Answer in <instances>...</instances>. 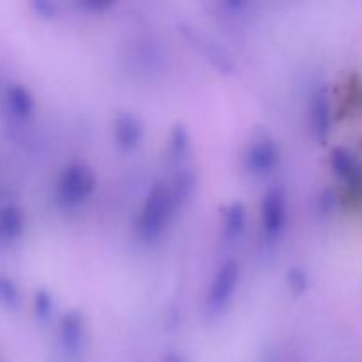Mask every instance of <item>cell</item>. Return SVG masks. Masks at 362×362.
Instances as JSON below:
<instances>
[{
	"mask_svg": "<svg viewBox=\"0 0 362 362\" xmlns=\"http://www.w3.org/2000/svg\"><path fill=\"white\" fill-rule=\"evenodd\" d=\"M332 166L341 179L349 182V186H357L362 182V166L354 154L345 148H338L332 154Z\"/></svg>",
	"mask_w": 362,
	"mask_h": 362,
	"instance_id": "cell-8",
	"label": "cell"
},
{
	"mask_svg": "<svg viewBox=\"0 0 362 362\" xmlns=\"http://www.w3.org/2000/svg\"><path fill=\"white\" fill-rule=\"evenodd\" d=\"M95 187V177L90 168L83 165H71L64 170L59 180V198L67 205H76Z\"/></svg>",
	"mask_w": 362,
	"mask_h": 362,
	"instance_id": "cell-2",
	"label": "cell"
},
{
	"mask_svg": "<svg viewBox=\"0 0 362 362\" xmlns=\"http://www.w3.org/2000/svg\"><path fill=\"white\" fill-rule=\"evenodd\" d=\"M35 304H37V313L41 315V317H48L49 311H52V299H49L48 296H46L45 292L37 293V299H35Z\"/></svg>",
	"mask_w": 362,
	"mask_h": 362,
	"instance_id": "cell-14",
	"label": "cell"
},
{
	"mask_svg": "<svg viewBox=\"0 0 362 362\" xmlns=\"http://www.w3.org/2000/svg\"><path fill=\"white\" fill-rule=\"evenodd\" d=\"M177 202H179V197L173 187L163 182H158L152 187L138 219V232L144 239H156L165 230Z\"/></svg>",
	"mask_w": 362,
	"mask_h": 362,
	"instance_id": "cell-1",
	"label": "cell"
},
{
	"mask_svg": "<svg viewBox=\"0 0 362 362\" xmlns=\"http://www.w3.org/2000/svg\"><path fill=\"white\" fill-rule=\"evenodd\" d=\"M311 120H313V129L320 140L327 136L331 129V106L325 90H318L313 98L311 105Z\"/></svg>",
	"mask_w": 362,
	"mask_h": 362,
	"instance_id": "cell-9",
	"label": "cell"
},
{
	"mask_svg": "<svg viewBox=\"0 0 362 362\" xmlns=\"http://www.w3.org/2000/svg\"><path fill=\"white\" fill-rule=\"evenodd\" d=\"M278 161V148L271 138H260L251 144L246 154V166L253 173H265Z\"/></svg>",
	"mask_w": 362,
	"mask_h": 362,
	"instance_id": "cell-5",
	"label": "cell"
},
{
	"mask_svg": "<svg viewBox=\"0 0 362 362\" xmlns=\"http://www.w3.org/2000/svg\"><path fill=\"white\" fill-rule=\"evenodd\" d=\"M285 198L279 189H271L262 202V223L267 235L274 237L285 226Z\"/></svg>",
	"mask_w": 362,
	"mask_h": 362,
	"instance_id": "cell-4",
	"label": "cell"
},
{
	"mask_svg": "<svg viewBox=\"0 0 362 362\" xmlns=\"http://www.w3.org/2000/svg\"><path fill=\"white\" fill-rule=\"evenodd\" d=\"M60 338H62V346L66 356L76 357L80 354L81 343H83V322H81V317L76 311L64 317Z\"/></svg>",
	"mask_w": 362,
	"mask_h": 362,
	"instance_id": "cell-6",
	"label": "cell"
},
{
	"mask_svg": "<svg viewBox=\"0 0 362 362\" xmlns=\"http://www.w3.org/2000/svg\"><path fill=\"white\" fill-rule=\"evenodd\" d=\"M7 106H9V112H13V115L27 117L32 112L34 101H32L27 88L16 85V87L7 90Z\"/></svg>",
	"mask_w": 362,
	"mask_h": 362,
	"instance_id": "cell-12",
	"label": "cell"
},
{
	"mask_svg": "<svg viewBox=\"0 0 362 362\" xmlns=\"http://www.w3.org/2000/svg\"><path fill=\"white\" fill-rule=\"evenodd\" d=\"M23 230V214L16 207L0 211V240H14Z\"/></svg>",
	"mask_w": 362,
	"mask_h": 362,
	"instance_id": "cell-10",
	"label": "cell"
},
{
	"mask_svg": "<svg viewBox=\"0 0 362 362\" xmlns=\"http://www.w3.org/2000/svg\"><path fill=\"white\" fill-rule=\"evenodd\" d=\"M144 136V129L136 117L131 113H122L115 120V140L124 151H133Z\"/></svg>",
	"mask_w": 362,
	"mask_h": 362,
	"instance_id": "cell-7",
	"label": "cell"
},
{
	"mask_svg": "<svg viewBox=\"0 0 362 362\" xmlns=\"http://www.w3.org/2000/svg\"><path fill=\"white\" fill-rule=\"evenodd\" d=\"M246 228V209L243 204H233L225 214V237L228 240L239 239L240 233Z\"/></svg>",
	"mask_w": 362,
	"mask_h": 362,
	"instance_id": "cell-11",
	"label": "cell"
},
{
	"mask_svg": "<svg viewBox=\"0 0 362 362\" xmlns=\"http://www.w3.org/2000/svg\"><path fill=\"white\" fill-rule=\"evenodd\" d=\"M237 283H239V265L237 262H226L212 281L211 292L207 296L209 310L214 313L225 310L232 300Z\"/></svg>",
	"mask_w": 362,
	"mask_h": 362,
	"instance_id": "cell-3",
	"label": "cell"
},
{
	"mask_svg": "<svg viewBox=\"0 0 362 362\" xmlns=\"http://www.w3.org/2000/svg\"><path fill=\"white\" fill-rule=\"evenodd\" d=\"M161 362H186V361H184L180 356H177V354H168V356H166Z\"/></svg>",
	"mask_w": 362,
	"mask_h": 362,
	"instance_id": "cell-15",
	"label": "cell"
},
{
	"mask_svg": "<svg viewBox=\"0 0 362 362\" xmlns=\"http://www.w3.org/2000/svg\"><path fill=\"white\" fill-rule=\"evenodd\" d=\"M20 304V292L14 281L7 278H0V306L4 308H16Z\"/></svg>",
	"mask_w": 362,
	"mask_h": 362,
	"instance_id": "cell-13",
	"label": "cell"
}]
</instances>
